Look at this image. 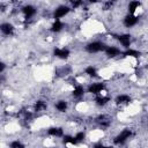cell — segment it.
I'll use <instances>...</instances> for the list:
<instances>
[{"label":"cell","instance_id":"cell-11","mask_svg":"<svg viewBox=\"0 0 148 148\" xmlns=\"http://www.w3.org/2000/svg\"><path fill=\"white\" fill-rule=\"evenodd\" d=\"M46 103L45 102H43V101H37L36 103H35V105H34V110L36 111V112H40V111H44L45 109H46Z\"/></svg>","mask_w":148,"mask_h":148},{"label":"cell","instance_id":"cell-26","mask_svg":"<svg viewBox=\"0 0 148 148\" xmlns=\"http://www.w3.org/2000/svg\"><path fill=\"white\" fill-rule=\"evenodd\" d=\"M112 5H113V2H110V1H109V2H106V3L104 5V9H105V10L110 9V8L112 7Z\"/></svg>","mask_w":148,"mask_h":148},{"label":"cell","instance_id":"cell-1","mask_svg":"<svg viewBox=\"0 0 148 148\" xmlns=\"http://www.w3.org/2000/svg\"><path fill=\"white\" fill-rule=\"evenodd\" d=\"M86 50L90 53H96V52H99V51H105L106 46H105V44H103L101 42H92V43H89L86 46Z\"/></svg>","mask_w":148,"mask_h":148},{"label":"cell","instance_id":"cell-19","mask_svg":"<svg viewBox=\"0 0 148 148\" xmlns=\"http://www.w3.org/2000/svg\"><path fill=\"white\" fill-rule=\"evenodd\" d=\"M83 92H84V90H83V87H81V86H76V87L74 88V90H73V95H74L75 97L82 96Z\"/></svg>","mask_w":148,"mask_h":148},{"label":"cell","instance_id":"cell-15","mask_svg":"<svg viewBox=\"0 0 148 148\" xmlns=\"http://www.w3.org/2000/svg\"><path fill=\"white\" fill-rule=\"evenodd\" d=\"M140 7V2L139 1H131L130 3H128V12H130V14H134V12L138 9Z\"/></svg>","mask_w":148,"mask_h":148},{"label":"cell","instance_id":"cell-6","mask_svg":"<svg viewBox=\"0 0 148 148\" xmlns=\"http://www.w3.org/2000/svg\"><path fill=\"white\" fill-rule=\"evenodd\" d=\"M53 53L56 57H58L60 59H66L69 56V51L67 49H54Z\"/></svg>","mask_w":148,"mask_h":148},{"label":"cell","instance_id":"cell-12","mask_svg":"<svg viewBox=\"0 0 148 148\" xmlns=\"http://www.w3.org/2000/svg\"><path fill=\"white\" fill-rule=\"evenodd\" d=\"M49 134L53 135V136H61L64 134V132H62V128H60V127H51V128H49Z\"/></svg>","mask_w":148,"mask_h":148},{"label":"cell","instance_id":"cell-8","mask_svg":"<svg viewBox=\"0 0 148 148\" xmlns=\"http://www.w3.org/2000/svg\"><path fill=\"white\" fill-rule=\"evenodd\" d=\"M120 53V50L114 47V46H108L106 50H105V54L110 58H113V57H117L118 54Z\"/></svg>","mask_w":148,"mask_h":148},{"label":"cell","instance_id":"cell-25","mask_svg":"<svg viewBox=\"0 0 148 148\" xmlns=\"http://www.w3.org/2000/svg\"><path fill=\"white\" fill-rule=\"evenodd\" d=\"M84 133L83 132H79V133H76V135H75V139H76V141L77 142H81V141H83V139H84Z\"/></svg>","mask_w":148,"mask_h":148},{"label":"cell","instance_id":"cell-2","mask_svg":"<svg viewBox=\"0 0 148 148\" xmlns=\"http://www.w3.org/2000/svg\"><path fill=\"white\" fill-rule=\"evenodd\" d=\"M132 135V132H131V130H128V128H125L124 131H121L116 138H114V143L116 145H121V143H124L130 136Z\"/></svg>","mask_w":148,"mask_h":148},{"label":"cell","instance_id":"cell-16","mask_svg":"<svg viewBox=\"0 0 148 148\" xmlns=\"http://www.w3.org/2000/svg\"><path fill=\"white\" fill-rule=\"evenodd\" d=\"M56 109H57L58 111H60V112H65V111L67 110V102H65V101H59V102H57Z\"/></svg>","mask_w":148,"mask_h":148},{"label":"cell","instance_id":"cell-20","mask_svg":"<svg viewBox=\"0 0 148 148\" xmlns=\"http://www.w3.org/2000/svg\"><path fill=\"white\" fill-rule=\"evenodd\" d=\"M62 141H64V143H72V145H76L77 143L75 136H71V135H65Z\"/></svg>","mask_w":148,"mask_h":148},{"label":"cell","instance_id":"cell-14","mask_svg":"<svg viewBox=\"0 0 148 148\" xmlns=\"http://www.w3.org/2000/svg\"><path fill=\"white\" fill-rule=\"evenodd\" d=\"M97 121H98V124H99L101 126H103V127H108V126L110 125V119H109L106 116H99V117L97 118Z\"/></svg>","mask_w":148,"mask_h":148},{"label":"cell","instance_id":"cell-4","mask_svg":"<svg viewBox=\"0 0 148 148\" xmlns=\"http://www.w3.org/2000/svg\"><path fill=\"white\" fill-rule=\"evenodd\" d=\"M103 89H104V84H103V83H99V82H96V83H92V84L89 86L88 91L91 92V94H98V92H101Z\"/></svg>","mask_w":148,"mask_h":148},{"label":"cell","instance_id":"cell-24","mask_svg":"<svg viewBox=\"0 0 148 148\" xmlns=\"http://www.w3.org/2000/svg\"><path fill=\"white\" fill-rule=\"evenodd\" d=\"M69 71H71V68H69V67H66V68H65V67H62V68L58 69V71H57V73H58L59 75H66Z\"/></svg>","mask_w":148,"mask_h":148},{"label":"cell","instance_id":"cell-27","mask_svg":"<svg viewBox=\"0 0 148 148\" xmlns=\"http://www.w3.org/2000/svg\"><path fill=\"white\" fill-rule=\"evenodd\" d=\"M95 148H113V147H110V146H103V145H96Z\"/></svg>","mask_w":148,"mask_h":148},{"label":"cell","instance_id":"cell-7","mask_svg":"<svg viewBox=\"0 0 148 148\" xmlns=\"http://www.w3.org/2000/svg\"><path fill=\"white\" fill-rule=\"evenodd\" d=\"M118 40L121 43L123 46L128 47L130 46V43H131V35H128V34L120 35V36H118Z\"/></svg>","mask_w":148,"mask_h":148},{"label":"cell","instance_id":"cell-18","mask_svg":"<svg viewBox=\"0 0 148 148\" xmlns=\"http://www.w3.org/2000/svg\"><path fill=\"white\" fill-rule=\"evenodd\" d=\"M109 101H110V98L106 97V96H98V97H96V99H95V102H96L97 105H105Z\"/></svg>","mask_w":148,"mask_h":148},{"label":"cell","instance_id":"cell-21","mask_svg":"<svg viewBox=\"0 0 148 148\" xmlns=\"http://www.w3.org/2000/svg\"><path fill=\"white\" fill-rule=\"evenodd\" d=\"M124 56L125 57H139V52L138 51H135V50H132V49H128L127 51H125L124 52Z\"/></svg>","mask_w":148,"mask_h":148},{"label":"cell","instance_id":"cell-5","mask_svg":"<svg viewBox=\"0 0 148 148\" xmlns=\"http://www.w3.org/2000/svg\"><path fill=\"white\" fill-rule=\"evenodd\" d=\"M136 22H138V17L136 16H134V15H132V14H130V15H127L125 18H124V24L126 25V27H133V25H135L136 24Z\"/></svg>","mask_w":148,"mask_h":148},{"label":"cell","instance_id":"cell-13","mask_svg":"<svg viewBox=\"0 0 148 148\" xmlns=\"http://www.w3.org/2000/svg\"><path fill=\"white\" fill-rule=\"evenodd\" d=\"M116 102H117L118 104H127V103L131 102V98H130V96H127V95H119V96H117Z\"/></svg>","mask_w":148,"mask_h":148},{"label":"cell","instance_id":"cell-28","mask_svg":"<svg viewBox=\"0 0 148 148\" xmlns=\"http://www.w3.org/2000/svg\"><path fill=\"white\" fill-rule=\"evenodd\" d=\"M80 5H82L81 1H75V2H73V7H79Z\"/></svg>","mask_w":148,"mask_h":148},{"label":"cell","instance_id":"cell-10","mask_svg":"<svg viewBox=\"0 0 148 148\" xmlns=\"http://www.w3.org/2000/svg\"><path fill=\"white\" fill-rule=\"evenodd\" d=\"M23 13H24L25 17H31L32 15H35V13H36V9H35V7H34V6H30V5H28V6L23 7Z\"/></svg>","mask_w":148,"mask_h":148},{"label":"cell","instance_id":"cell-3","mask_svg":"<svg viewBox=\"0 0 148 148\" xmlns=\"http://www.w3.org/2000/svg\"><path fill=\"white\" fill-rule=\"evenodd\" d=\"M68 12H69V8H68L67 6H59V7L54 10V17H56V18H60V17L65 16Z\"/></svg>","mask_w":148,"mask_h":148},{"label":"cell","instance_id":"cell-22","mask_svg":"<svg viewBox=\"0 0 148 148\" xmlns=\"http://www.w3.org/2000/svg\"><path fill=\"white\" fill-rule=\"evenodd\" d=\"M86 74H88L89 76H96L97 75V72H96V68L92 67V66H89L86 68Z\"/></svg>","mask_w":148,"mask_h":148},{"label":"cell","instance_id":"cell-9","mask_svg":"<svg viewBox=\"0 0 148 148\" xmlns=\"http://www.w3.org/2000/svg\"><path fill=\"white\" fill-rule=\"evenodd\" d=\"M0 29H1V31L5 35H12L13 31H14V27L10 23H2L1 27H0Z\"/></svg>","mask_w":148,"mask_h":148},{"label":"cell","instance_id":"cell-23","mask_svg":"<svg viewBox=\"0 0 148 148\" xmlns=\"http://www.w3.org/2000/svg\"><path fill=\"white\" fill-rule=\"evenodd\" d=\"M10 148H24V145L21 143L20 141H13L10 143Z\"/></svg>","mask_w":148,"mask_h":148},{"label":"cell","instance_id":"cell-17","mask_svg":"<svg viewBox=\"0 0 148 148\" xmlns=\"http://www.w3.org/2000/svg\"><path fill=\"white\" fill-rule=\"evenodd\" d=\"M62 27H64V23H62L61 21H59V20H56V21H54V23L52 24L51 29H52V31L58 32V31H60V30L62 29Z\"/></svg>","mask_w":148,"mask_h":148}]
</instances>
